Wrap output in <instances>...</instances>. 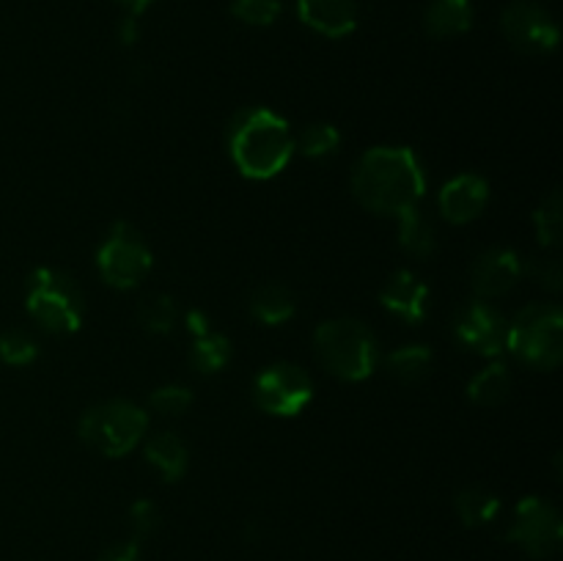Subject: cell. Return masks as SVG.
Masks as SVG:
<instances>
[{
	"mask_svg": "<svg viewBox=\"0 0 563 561\" xmlns=\"http://www.w3.org/2000/svg\"><path fill=\"white\" fill-rule=\"evenodd\" d=\"M427 170L421 157L407 146H374L352 168V193L377 215H401L421 204Z\"/></svg>",
	"mask_w": 563,
	"mask_h": 561,
	"instance_id": "6da1fadb",
	"label": "cell"
},
{
	"mask_svg": "<svg viewBox=\"0 0 563 561\" xmlns=\"http://www.w3.org/2000/svg\"><path fill=\"white\" fill-rule=\"evenodd\" d=\"M229 154L236 170L247 179H273L295 154L289 121L267 108L240 110L229 127Z\"/></svg>",
	"mask_w": 563,
	"mask_h": 561,
	"instance_id": "7a4b0ae2",
	"label": "cell"
},
{
	"mask_svg": "<svg viewBox=\"0 0 563 561\" xmlns=\"http://www.w3.org/2000/svg\"><path fill=\"white\" fill-rule=\"evenodd\" d=\"M313 350L319 363L346 383L372 377L379 363L377 336L361 319L352 317H335L319 324L313 333Z\"/></svg>",
	"mask_w": 563,
	"mask_h": 561,
	"instance_id": "3957f363",
	"label": "cell"
},
{
	"mask_svg": "<svg viewBox=\"0 0 563 561\" xmlns=\"http://www.w3.org/2000/svg\"><path fill=\"white\" fill-rule=\"evenodd\" d=\"M506 350L533 369H555L563 361V311L559 302H531L506 324Z\"/></svg>",
	"mask_w": 563,
	"mask_h": 561,
	"instance_id": "277c9868",
	"label": "cell"
},
{
	"mask_svg": "<svg viewBox=\"0 0 563 561\" xmlns=\"http://www.w3.org/2000/svg\"><path fill=\"white\" fill-rule=\"evenodd\" d=\"M25 308L47 333L69 336L82 324V292L64 270L38 267L27 278Z\"/></svg>",
	"mask_w": 563,
	"mask_h": 561,
	"instance_id": "5b68a950",
	"label": "cell"
},
{
	"mask_svg": "<svg viewBox=\"0 0 563 561\" xmlns=\"http://www.w3.org/2000/svg\"><path fill=\"white\" fill-rule=\"evenodd\" d=\"M148 416L130 399H110L93 405L80 418V438L104 457H124L146 438Z\"/></svg>",
	"mask_w": 563,
	"mask_h": 561,
	"instance_id": "8992f818",
	"label": "cell"
},
{
	"mask_svg": "<svg viewBox=\"0 0 563 561\" xmlns=\"http://www.w3.org/2000/svg\"><path fill=\"white\" fill-rule=\"evenodd\" d=\"M97 267L104 284L113 289H135L152 273V248L135 226L119 220L110 226L108 237L99 245Z\"/></svg>",
	"mask_w": 563,
	"mask_h": 561,
	"instance_id": "52a82bcc",
	"label": "cell"
},
{
	"mask_svg": "<svg viewBox=\"0 0 563 561\" xmlns=\"http://www.w3.org/2000/svg\"><path fill=\"white\" fill-rule=\"evenodd\" d=\"M313 399V383L306 369L295 363H273L253 383V402L262 413L278 418H291L306 410Z\"/></svg>",
	"mask_w": 563,
	"mask_h": 561,
	"instance_id": "ba28073f",
	"label": "cell"
},
{
	"mask_svg": "<svg viewBox=\"0 0 563 561\" xmlns=\"http://www.w3.org/2000/svg\"><path fill=\"white\" fill-rule=\"evenodd\" d=\"M561 539L563 520L550 501L528 495L517 504L515 520L506 531V542H515L531 559H548L561 548Z\"/></svg>",
	"mask_w": 563,
	"mask_h": 561,
	"instance_id": "9c48e42d",
	"label": "cell"
},
{
	"mask_svg": "<svg viewBox=\"0 0 563 561\" xmlns=\"http://www.w3.org/2000/svg\"><path fill=\"white\" fill-rule=\"evenodd\" d=\"M500 31L526 55H548L561 42L559 22L539 0H511L500 14Z\"/></svg>",
	"mask_w": 563,
	"mask_h": 561,
	"instance_id": "30bf717a",
	"label": "cell"
},
{
	"mask_svg": "<svg viewBox=\"0 0 563 561\" xmlns=\"http://www.w3.org/2000/svg\"><path fill=\"white\" fill-rule=\"evenodd\" d=\"M506 319L487 300H471L456 311L454 333L462 346L484 358H498L506 350Z\"/></svg>",
	"mask_w": 563,
	"mask_h": 561,
	"instance_id": "8fae6325",
	"label": "cell"
},
{
	"mask_svg": "<svg viewBox=\"0 0 563 561\" xmlns=\"http://www.w3.org/2000/svg\"><path fill=\"white\" fill-rule=\"evenodd\" d=\"M520 278L522 258L511 248H489L471 267V286L482 300L509 295Z\"/></svg>",
	"mask_w": 563,
	"mask_h": 561,
	"instance_id": "7c38bea8",
	"label": "cell"
},
{
	"mask_svg": "<svg viewBox=\"0 0 563 561\" xmlns=\"http://www.w3.org/2000/svg\"><path fill=\"white\" fill-rule=\"evenodd\" d=\"M489 201V185L478 174H460L440 187L438 207L449 223L465 226L484 212Z\"/></svg>",
	"mask_w": 563,
	"mask_h": 561,
	"instance_id": "4fadbf2b",
	"label": "cell"
},
{
	"mask_svg": "<svg viewBox=\"0 0 563 561\" xmlns=\"http://www.w3.org/2000/svg\"><path fill=\"white\" fill-rule=\"evenodd\" d=\"M297 16L319 36L344 38L357 28L361 11L357 0H297Z\"/></svg>",
	"mask_w": 563,
	"mask_h": 561,
	"instance_id": "5bb4252c",
	"label": "cell"
},
{
	"mask_svg": "<svg viewBox=\"0 0 563 561\" xmlns=\"http://www.w3.org/2000/svg\"><path fill=\"white\" fill-rule=\"evenodd\" d=\"M427 300L429 286L416 273H410V270H396L385 280L383 292H379V302H383L385 311H390L394 317L405 319L410 324L427 319Z\"/></svg>",
	"mask_w": 563,
	"mask_h": 561,
	"instance_id": "9a60e30c",
	"label": "cell"
},
{
	"mask_svg": "<svg viewBox=\"0 0 563 561\" xmlns=\"http://www.w3.org/2000/svg\"><path fill=\"white\" fill-rule=\"evenodd\" d=\"M146 454L148 465L165 479V482H179L190 465V451H187L185 440L176 432H157L146 440Z\"/></svg>",
	"mask_w": 563,
	"mask_h": 561,
	"instance_id": "2e32d148",
	"label": "cell"
},
{
	"mask_svg": "<svg viewBox=\"0 0 563 561\" xmlns=\"http://www.w3.org/2000/svg\"><path fill=\"white\" fill-rule=\"evenodd\" d=\"M423 25L434 38L462 36L473 25V3L471 0H429Z\"/></svg>",
	"mask_w": 563,
	"mask_h": 561,
	"instance_id": "e0dca14e",
	"label": "cell"
},
{
	"mask_svg": "<svg viewBox=\"0 0 563 561\" xmlns=\"http://www.w3.org/2000/svg\"><path fill=\"white\" fill-rule=\"evenodd\" d=\"M396 218H399V245L416 258L432 256L434 248H438V231H434V223L423 212L421 204L405 209Z\"/></svg>",
	"mask_w": 563,
	"mask_h": 561,
	"instance_id": "ac0fdd59",
	"label": "cell"
},
{
	"mask_svg": "<svg viewBox=\"0 0 563 561\" xmlns=\"http://www.w3.org/2000/svg\"><path fill=\"white\" fill-rule=\"evenodd\" d=\"M295 295L284 284H264L253 292L251 314L264 324H284L295 317Z\"/></svg>",
	"mask_w": 563,
	"mask_h": 561,
	"instance_id": "d6986e66",
	"label": "cell"
},
{
	"mask_svg": "<svg viewBox=\"0 0 563 561\" xmlns=\"http://www.w3.org/2000/svg\"><path fill=\"white\" fill-rule=\"evenodd\" d=\"M511 391V372L504 361H493L487 369L476 374V377L467 383V396H471L473 405L482 407H495L509 396Z\"/></svg>",
	"mask_w": 563,
	"mask_h": 561,
	"instance_id": "ffe728a7",
	"label": "cell"
},
{
	"mask_svg": "<svg viewBox=\"0 0 563 561\" xmlns=\"http://www.w3.org/2000/svg\"><path fill=\"white\" fill-rule=\"evenodd\" d=\"M454 509L467 528H478L500 515V498L484 487H465L462 493H456Z\"/></svg>",
	"mask_w": 563,
	"mask_h": 561,
	"instance_id": "44dd1931",
	"label": "cell"
},
{
	"mask_svg": "<svg viewBox=\"0 0 563 561\" xmlns=\"http://www.w3.org/2000/svg\"><path fill=\"white\" fill-rule=\"evenodd\" d=\"M231 355H234V346H231L229 336L209 330L207 336H198L196 344H192L190 363L196 366V372L214 374L229 366Z\"/></svg>",
	"mask_w": 563,
	"mask_h": 561,
	"instance_id": "7402d4cb",
	"label": "cell"
},
{
	"mask_svg": "<svg viewBox=\"0 0 563 561\" xmlns=\"http://www.w3.org/2000/svg\"><path fill=\"white\" fill-rule=\"evenodd\" d=\"M432 366V350L423 344H405L388 355V369L401 383H418L429 374Z\"/></svg>",
	"mask_w": 563,
	"mask_h": 561,
	"instance_id": "603a6c76",
	"label": "cell"
},
{
	"mask_svg": "<svg viewBox=\"0 0 563 561\" xmlns=\"http://www.w3.org/2000/svg\"><path fill=\"white\" fill-rule=\"evenodd\" d=\"M176 317H179V311H176L174 297L168 295H148L137 306V322L154 336H168L174 330Z\"/></svg>",
	"mask_w": 563,
	"mask_h": 561,
	"instance_id": "cb8c5ba5",
	"label": "cell"
},
{
	"mask_svg": "<svg viewBox=\"0 0 563 561\" xmlns=\"http://www.w3.org/2000/svg\"><path fill=\"white\" fill-rule=\"evenodd\" d=\"M341 146V132L335 130L328 121H317V124H308L300 132V141H295V148H300L302 157L308 160H328L339 152Z\"/></svg>",
	"mask_w": 563,
	"mask_h": 561,
	"instance_id": "d4e9b609",
	"label": "cell"
},
{
	"mask_svg": "<svg viewBox=\"0 0 563 561\" xmlns=\"http://www.w3.org/2000/svg\"><path fill=\"white\" fill-rule=\"evenodd\" d=\"M533 226H537V237L544 248H555L563 234V198L561 190H553L533 212Z\"/></svg>",
	"mask_w": 563,
	"mask_h": 561,
	"instance_id": "484cf974",
	"label": "cell"
},
{
	"mask_svg": "<svg viewBox=\"0 0 563 561\" xmlns=\"http://www.w3.org/2000/svg\"><path fill=\"white\" fill-rule=\"evenodd\" d=\"M38 358V344L25 330H0V361L9 366H27Z\"/></svg>",
	"mask_w": 563,
	"mask_h": 561,
	"instance_id": "4316f807",
	"label": "cell"
},
{
	"mask_svg": "<svg viewBox=\"0 0 563 561\" xmlns=\"http://www.w3.org/2000/svg\"><path fill=\"white\" fill-rule=\"evenodd\" d=\"M231 14L251 28H267L280 16V0H234Z\"/></svg>",
	"mask_w": 563,
	"mask_h": 561,
	"instance_id": "83f0119b",
	"label": "cell"
},
{
	"mask_svg": "<svg viewBox=\"0 0 563 561\" xmlns=\"http://www.w3.org/2000/svg\"><path fill=\"white\" fill-rule=\"evenodd\" d=\"M148 405H152V410H157L159 416H181V413L192 405V394L185 385H163V388L152 391Z\"/></svg>",
	"mask_w": 563,
	"mask_h": 561,
	"instance_id": "f1b7e54d",
	"label": "cell"
},
{
	"mask_svg": "<svg viewBox=\"0 0 563 561\" xmlns=\"http://www.w3.org/2000/svg\"><path fill=\"white\" fill-rule=\"evenodd\" d=\"M130 526H132V531H135L137 539L152 537V534L157 531V526H159L157 504H154V501H148V498L135 501V504L130 506Z\"/></svg>",
	"mask_w": 563,
	"mask_h": 561,
	"instance_id": "f546056e",
	"label": "cell"
},
{
	"mask_svg": "<svg viewBox=\"0 0 563 561\" xmlns=\"http://www.w3.org/2000/svg\"><path fill=\"white\" fill-rule=\"evenodd\" d=\"M533 275H537L539 284L550 292H559L563 284V270L559 258H542V262L533 264Z\"/></svg>",
	"mask_w": 563,
	"mask_h": 561,
	"instance_id": "4dcf8cb0",
	"label": "cell"
},
{
	"mask_svg": "<svg viewBox=\"0 0 563 561\" xmlns=\"http://www.w3.org/2000/svg\"><path fill=\"white\" fill-rule=\"evenodd\" d=\"M97 561H141V544H137V539L115 542L108 550H102V556Z\"/></svg>",
	"mask_w": 563,
	"mask_h": 561,
	"instance_id": "1f68e13d",
	"label": "cell"
},
{
	"mask_svg": "<svg viewBox=\"0 0 563 561\" xmlns=\"http://www.w3.org/2000/svg\"><path fill=\"white\" fill-rule=\"evenodd\" d=\"M137 36H141V28H137V16L126 14L124 20L119 22V42L124 44V47H132V44L137 42Z\"/></svg>",
	"mask_w": 563,
	"mask_h": 561,
	"instance_id": "d6a6232c",
	"label": "cell"
},
{
	"mask_svg": "<svg viewBox=\"0 0 563 561\" xmlns=\"http://www.w3.org/2000/svg\"><path fill=\"white\" fill-rule=\"evenodd\" d=\"M185 322H187V330H190L192 336H207L209 330H212V324H209V317L203 311H198V308H192V311H187V317H185Z\"/></svg>",
	"mask_w": 563,
	"mask_h": 561,
	"instance_id": "836d02e7",
	"label": "cell"
},
{
	"mask_svg": "<svg viewBox=\"0 0 563 561\" xmlns=\"http://www.w3.org/2000/svg\"><path fill=\"white\" fill-rule=\"evenodd\" d=\"M115 3H119L121 9L126 11V14H132V16H141L143 11H146L148 6L154 3V0H115Z\"/></svg>",
	"mask_w": 563,
	"mask_h": 561,
	"instance_id": "e575fe53",
	"label": "cell"
}]
</instances>
